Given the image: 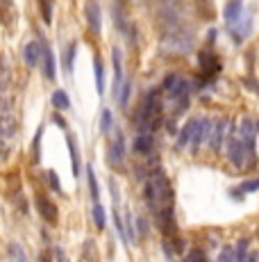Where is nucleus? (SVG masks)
Returning <instances> with one entry per match:
<instances>
[{"mask_svg": "<svg viewBox=\"0 0 259 262\" xmlns=\"http://www.w3.org/2000/svg\"><path fill=\"white\" fill-rule=\"evenodd\" d=\"M41 262H50V258H48L46 253H43V256H41Z\"/></svg>", "mask_w": 259, "mask_h": 262, "instance_id": "f704fd0d", "label": "nucleus"}, {"mask_svg": "<svg viewBox=\"0 0 259 262\" xmlns=\"http://www.w3.org/2000/svg\"><path fill=\"white\" fill-rule=\"evenodd\" d=\"M223 18H225V21H227L230 25H236V23H239V21L243 18V0H230V2L225 5Z\"/></svg>", "mask_w": 259, "mask_h": 262, "instance_id": "1a4fd4ad", "label": "nucleus"}, {"mask_svg": "<svg viewBox=\"0 0 259 262\" xmlns=\"http://www.w3.org/2000/svg\"><path fill=\"white\" fill-rule=\"evenodd\" d=\"M94 221H96V228H98V230H105L107 217H105V208H102L100 203H96L94 205Z\"/></svg>", "mask_w": 259, "mask_h": 262, "instance_id": "5701e85b", "label": "nucleus"}, {"mask_svg": "<svg viewBox=\"0 0 259 262\" xmlns=\"http://www.w3.org/2000/svg\"><path fill=\"white\" fill-rule=\"evenodd\" d=\"M218 262H236L234 249H232V246H223V251L218 253Z\"/></svg>", "mask_w": 259, "mask_h": 262, "instance_id": "bb28decb", "label": "nucleus"}, {"mask_svg": "<svg viewBox=\"0 0 259 262\" xmlns=\"http://www.w3.org/2000/svg\"><path fill=\"white\" fill-rule=\"evenodd\" d=\"M66 144H68V150H71V164H73V176H75V178H80V150H77L75 137H71V135H68V139H66Z\"/></svg>", "mask_w": 259, "mask_h": 262, "instance_id": "dca6fc26", "label": "nucleus"}, {"mask_svg": "<svg viewBox=\"0 0 259 262\" xmlns=\"http://www.w3.org/2000/svg\"><path fill=\"white\" fill-rule=\"evenodd\" d=\"M112 62H114V96H121V87H123V64H121V50L118 48H114L112 50Z\"/></svg>", "mask_w": 259, "mask_h": 262, "instance_id": "6e6552de", "label": "nucleus"}, {"mask_svg": "<svg viewBox=\"0 0 259 262\" xmlns=\"http://www.w3.org/2000/svg\"><path fill=\"white\" fill-rule=\"evenodd\" d=\"M53 105L55 110H71V98H68V94L64 89H57L53 94Z\"/></svg>", "mask_w": 259, "mask_h": 262, "instance_id": "a211bd4d", "label": "nucleus"}, {"mask_svg": "<svg viewBox=\"0 0 259 262\" xmlns=\"http://www.w3.org/2000/svg\"><path fill=\"white\" fill-rule=\"evenodd\" d=\"M7 256H9V262H28V256H25V251L21 249V244H9Z\"/></svg>", "mask_w": 259, "mask_h": 262, "instance_id": "412c9836", "label": "nucleus"}, {"mask_svg": "<svg viewBox=\"0 0 259 262\" xmlns=\"http://www.w3.org/2000/svg\"><path fill=\"white\" fill-rule=\"evenodd\" d=\"M130 89H132V87H130V82L125 80V82H123V89H121V96H118V105H121V108H125V105H128V101H130Z\"/></svg>", "mask_w": 259, "mask_h": 262, "instance_id": "c85d7f7f", "label": "nucleus"}, {"mask_svg": "<svg viewBox=\"0 0 259 262\" xmlns=\"http://www.w3.org/2000/svg\"><path fill=\"white\" fill-rule=\"evenodd\" d=\"M41 135H43V128H39L34 142H32V162H34V164L41 160Z\"/></svg>", "mask_w": 259, "mask_h": 262, "instance_id": "b1692460", "label": "nucleus"}, {"mask_svg": "<svg viewBox=\"0 0 259 262\" xmlns=\"http://www.w3.org/2000/svg\"><path fill=\"white\" fill-rule=\"evenodd\" d=\"M195 123H198V119H191V121H187V125H184L182 130H180V137H177V142H175V146H177V149L191 146V139H194Z\"/></svg>", "mask_w": 259, "mask_h": 262, "instance_id": "f8f14e48", "label": "nucleus"}, {"mask_svg": "<svg viewBox=\"0 0 259 262\" xmlns=\"http://www.w3.org/2000/svg\"><path fill=\"white\" fill-rule=\"evenodd\" d=\"M184 262H209V260H207L205 251H200V249H194V251H191V253H189L187 258H184Z\"/></svg>", "mask_w": 259, "mask_h": 262, "instance_id": "a878e982", "label": "nucleus"}, {"mask_svg": "<svg viewBox=\"0 0 259 262\" xmlns=\"http://www.w3.org/2000/svg\"><path fill=\"white\" fill-rule=\"evenodd\" d=\"M227 160H230L236 169H246L248 164L255 162V149L248 146V144H243L236 135H232L230 142H227Z\"/></svg>", "mask_w": 259, "mask_h": 262, "instance_id": "f257e3e1", "label": "nucleus"}, {"mask_svg": "<svg viewBox=\"0 0 259 262\" xmlns=\"http://www.w3.org/2000/svg\"><path fill=\"white\" fill-rule=\"evenodd\" d=\"M53 121H55V123H57V125H59V128H66V123H64V119H62V116H59V114H57V116H55V119H53Z\"/></svg>", "mask_w": 259, "mask_h": 262, "instance_id": "473e14b6", "label": "nucleus"}, {"mask_svg": "<svg viewBox=\"0 0 259 262\" xmlns=\"http://www.w3.org/2000/svg\"><path fill=\"white\" fill-rule=\"evenodd\" d=\"M36 210L41 212V217L46 221H50V224H55L57 221V205H55L50 198H46V196H36Z\"/></svg>", "mask_w": 259, "mask_h": 262, "instance_id": "9d476101", "label": "nucleus"}, {"mask_svg": "<svg viewBox=\"0 0 259 262\" xmlns=\"http://www.w3.org/2000/svg\"><path fill=\"white\" fill-rule=\"evenodd\" d=\"M43 73L50 82H55V77H57V69H55V55L50 48H43Z\"/></svg>", "mask_w": 259, "mask_h": 262, "instance_id": "ddd939ff", "label": "nucleus"}, {"mask_svg": "<svg viewBox=\"0 0 259 262\" xmlns=\"http://www.w3.org/2000/svg\"><path fill=\"white\" fill-rule=\"evenodd\" d=\"M43 176H46V183H48V185H50V187H53L55 191H62V185H59L57 173H55V171H46V173H43Z\"/></svg>", "mask_w": 259, "mask_h": 262, "instance_id": "cd10ccee", "label": "nucleus"}, {"mask_svg": "<svg viewBox=\"0 0 259 262\" xmlns=\"http://www.w3.org/2000/svg\"><path fill=\"white\" fill-rule=\"evenodd\" d=\"M55 258H57V262H68V258H66L64 249H55Z\"/></svg>", "mask_w": 259, "mask_h": 262, "instance_id": "2f4dec72", "label": "nucleus"}, {"mask_svg": "<svg viewBox=\"0 0 259 262\" xmlns=\"http://www.w3.org/2000/svg\"><path fill=\"white\" fill-rule=\"evenodd\" d=\"M248 246H250V239L248 237H241L239 242H236V246H234V258H236V262H248Z\"/></svg>", "mask_w": 259, "mask_h": 262, "instance_id": "6ab92c4d", "label": "nucleus"}, {"mask_svg": "<svg viewBox=\"0 0 259 262\" xmlns=\"http://www.w3.org/2000/svg\"><path fill=\"white\" fill-rule=\"evenodd\" d=\"M259 189V178H253V180H246V183H241V185L236 187V189H232L230 194L234 198H243V194H253V191Z\"/></svg>", "mask_w": 259, "mask_h": 262, "instance_id": "2eb2a0df", "label": "nucleus"}, {"mask_svg": "<svg viewBox=\"0 0 259 262\" xmlns=\"http://www.w3.org/2000/svg\"><path fill=\"white\" fill-rule=\"evenodd\" d=\"M198 60H200V66H202V73H205V75H214V73L221 69L216 55L209 53V50H202V53L198 55Z\"/></svg>", "mask_w": 259, "mask_h": 262, "instance_id": "9b49d317", "label": "nucleus"}, {"mask_svg": "<svg viewBox=\"0 0 259 262\" xmlns=\"http://www.w3.org/2000/svg\"><path fill=\"white\" fill-rule=\"evenodd\" d=\"M94 71H96V91L102 94L105 91V77H102V62L100 57H96L94 60Z\"/></svg>", "mask_w": 259, "mask_h": 262, "instance_id": "aec40b11", "label": "nucleus"}, {"mask_svg": "<svg viewBox=\"0 0 259 262\" xmlns=\"http://www.w3.org/2000/svg\"><path fill=\"white\" fill-rule=\"evenodd\" d=\"M212 128H214V119H207V116H198V123H195V130H194V139H191V149L198 150L205 142H209Z\"/></svg>", "mask_w": 259, "mask_h": 262, "instance_id": "7ed1b4c3", "label": "nucleus"}, {"mask_svg": "<svg viewBox=\"0 0 259 262\" xmlns=\"http://www.w3.org/2000/svg\"><path fill=\"white\" fill-rule=\"evenodd\" d=\"M153 146H155V139H153V135H148V132H139L136 135V139H134V150L136 153H150L153 150Z\"/></svg>", "mask_w": 259, "mask_h": 262, "instance_id": "4468645a", "label": "nucleus"}, {"mask_svg": "<svg viewBox=\"0 0 259 262\" xmlns=\"http://www.w3.org/2000/svg\"><path fill=\"white\" fill-rule=\"evenodd\" d=\"M107 157H109V164L112 167H121L125 160V139L123 135H116V137L109 142L107 146Z\"/></svg>", "mask_w": 259, "mask_h": 262, "instance_id": "39448f33", "label": "nucleus"}, {"mask_svg": "<svg viewBox=\"0 0 259 262\" xmlns=\"http://www.w3.org/2000/svg\"><path fill=\"white\" fill-rule=\"evenodd\" d=\"M87 183H89V196L98 203L100 189H98V180H96V173H94V167H91V164H87Z\"/></svg>", "mask_w": 259, "mask_h": 262, "instance_id": "f3484780", "label": "nucleus"}, {"mask_svg": "<svg viewBox=\"0 0 259 262\" xmlns=\"http://www.w3.org/2000/svg\"><path fill=\"white\" fill-rule=\"evenodd\" d=\"M43 43L41 41H30L28 46L23 48V60L30 69H36V66L43 62Z\"/></svg>", "mask_w": 259, "mask_h": 262, "instance_id": "0eeeda50", "label": "nucleus"}, {"mask_svg": "<svg viewBox=\"0 0 259 262\" xmlns=\"http://www.w3.org/2000/svg\"><path fill=\"white\" fill-rule=\"evenodd\" d=\"M109 130H112V112H109V110H102V114H100V132H102V135H107Z\"/></svg>", "mask_w": 259, "mask_h": 262, "instance_id": "393cba45", "label": "nucleus"}, {"mask_svg": "<svg viewBox=\"0 0 259 262\" xmlns=\"http://www.w3.org/2000/svg\"><path fill=\"white\" fill-rule=\"evenodd\" d=\"M41 16L46 23H50L53 21V7L48 5V0H41Z\"/></svg>", "mask_w": 259, "mask_h": 262, "instance_id": "c756f323", "label": "nucleus"}, {"mask_svg": "<svg viewBox=\"0 0 259 262\" xmlns=\"http://www.w3.org/2000/svg\"><path fill=\"white\" fill-rule=\"evenodd\" d=\"M136 228H139V235H141V237H146V232H148L146 219H139V221H136Z\"/></svg>", "mask_w": 259, "mask_h": 262, "instance_id": "7c9ffc66", "label": "nucleus"}, {"mask_svg": "<svg viewBox=\"0 0 259 262\" xmlns=\"http://www.w3.org/2000/svg\"><path fill=\"white\" fill-rule=\"evenodd\" d=\"M84 18H87L89 28L98 35L102 30V12H100V2L98 0H87L84 2Z\"/></svg>", "mask_w": 259, "mask_h": 262, "instance_id": "20e7f679", "label": "nucleus"}, {"mask_svg": "<svg viewBox=\"0 0 259 262\" xmlns=\"http://www.w3.org/2000/svg\"><path fill=\"white\" fill-rule=\"evenodd\" d=\"M162 46H164V50H171V53H180V55H184V53H189L191 50V39L189 37H180V32H173V35H168L162 41Z\"/></svg>", "mask_w": 259, "mask_h": 262, "instance_id": "423d86ee", "label": "nucleus"}, {"mask_svg": "<svg viewBox=\"0 0 259 262\" xmlns=\"http://www.w3.org/2000/svg\"><path fill=\"white\" fill-rule=\"evenodd\" d=\"M75 43H71L68 46V50H66L64 55V69H66V75H73V64H75Z\"/></svg>", "mask_w": 259, "mask_h": 262, "instance_id": "4be33fe9", "label": "nucleus"}, {"mask_svg": "<svg viewBox=\"0 0 259 262\" xmlns=\"http://www.w3.org/2000/svg\"><path fill=\"white\" fill-rule=\"evenodd\" d=\"M234 135V125H232L230 119H218L214 121V128H212V135H209V146H212L214 150H221L225 146V144L230 142V137Z\"/></svg>", "mask_w": 259, "mask_h": 262, "instance_id": "f03ea898", "label": "nucleus"}, {"mask_svg": "<svg viewBox=\"0 0 259 262\" xmlns=\"http://www.w3.org/2000/svg\"><path fill=\"white\" fill-rule=\"evenodd\" d=\"M248 262H259V256H255V253H250V258H248Z\"/></svg>", "mask_w": 259, "mask_h": 262, "instance_id": "72a5a7b5", "label": "nucleus"}]
</instances>
